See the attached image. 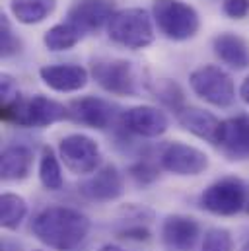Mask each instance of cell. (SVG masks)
Returning a JSON list of instances; mask_svg holds the SVG:
<instances>
[{"mask_svg":"<svg viewBox=\"0 0 249 251\" xmlns=\"http://www.w3.org/2000/svg\"><path fill=\"white\" fill-rule=\"evenodd\" d=\"M240 98L244 100L246 105H249V76L242 82V86H240Z\"/></svg>","mask_w":249,"mask_h":251,"instance_id":"obj_31","label":"cell"},{"mask_svg":"<svg viewBox=\"0 0 249 251\" xmlns=\"http://www.w3.org/2000/svg\"><path fill=\"white\" fill-rule=\"evenodd\" d=\"M0 98H2V105H6V103H10V101L20 98L18 82L6 72L0 76Z\"/></svg>","mask_w":249,"mask_h":251,"instance_id":"obj_28","label":"cell"},{"mask_svg":"<svg viewBox=\"0 0 249 251\" xmlns=\"http://www.w3.org/2000/svg\"><path fill=\"white\" fill-rule=\"evenodd\" d=\"M20 49H22V41H20L18 35L14 33V29H12L8 18L2 14V16H0V55H2V59L14 57Z\"/></svg>","mask_w":249,"mask_h":251,"instance_id":"obj_25","label":"cell"},{"mask_svg":"<svg viewBox=\"0 0 249 251\" xmlns=\"http://www.w3.org/2000/svg\"><path fill=\"white\" fill-rule=\"evenodd\" d=\"M189 86L202 101L214 107L226 109L236 101V86L232 76L216 64H202L195 68L189 76Z\"/></svg>","mask_w":249,"mask_h":251,"instance_id":"obj_5","label":"cell"},{"mask_svg":"<svg viewBox=\"0 0 249 251\" xmlns=\"http://www.w3.org/2000/svg\"><path fill=\"white\" fill-rule=\"evenodd\" d=\"M59 158L64 168L74 176H92L100 170L101 150L100 144L80 132L66 134L59 142Z\"/></svg>","mask_w":249,"mask_h":251,"instance_id":"obj_7","label":"cell"},{"mask_svg":"<svg viewBox=\"0 0 249 251\" xmlns=\"http://www.w3.org/2000/svg\"><path fill=\"white\" fill-rule=\"evenodd\" d=\"M27 216V202L22 195L2 193L0 197V226L4 230H18Z\"/></svg>","mask_w":249,"mask_h":251,"instance_id":"obj_21","label":"cell"},{"mask_svg":"<svg viewBox=\"0 0 249 251\" xmlns=\"http://www.w3.org/2000/svg\"><path fill=\"white\" fill-rule=\"evenodd\" d=\"M121 123L124 130L136 136L158 138L168 130L170 119L162 109L154 105H134L121 115Z\"/></svg>","mask_w":249,"mask_h":251,"instance_id":"obj_12","label":"cell"},{"mask_svg":"<svg viewBox=\"0 0 249 251\" xmlns=\"http://www.w3.org/2000/svg\"><path fill=\"white\" fill-rule=\"evenodd\" d=\"M92 228L90 218L70 206L49 204L31 220L33 236L55 251L78 250L88 238Z\"/></svg>","mask_w":249,"mask_h":251,"instance_id":"obj_1","label":"cell"},{"mask_svg":"<svg viewBox=\"0 0 249 251\" xmlns=\"http://www.w3.org/2000/svg\"><path fill=\"white\" fill-rule=\"evenodd\" d=\"M218 148L230 162H244L249 158V115H236L222 121Z\"/></svg>","mask_w":249,"mask_h":251,"instance_id":"obj_14","label":"cell"},{"mask_svg":"<svg viewBox=\"0 0 249 251\" xmlns=\"http://www.w3.org/2000/svg\"><path fill=\"white\" fill-rule=\"evenodd\" d=\"M98 251H126V250H123L121 246H115V244H105V246H101Z\"/></svg>","mask_w":249,"mask_h":251,"instance_id":"obj_32","label":"cell"},{"mask_svg":"<svg viewBox=\"0 0 249 251\" xmlns=\"http://www.w3.org/2000/svg\"><path fill=\"white\" fill-rule=\"evenodd\" d=\"M152 18L160 33L172 41L193 39L200 29L199 12L183 0H154Z\"/></svg>","mask_w":249,"mask_h":251,"instance_id":"obj_4","label":"cell"},{"mask_svg":"<svg viewBox=\"0 0 249 251\" xmlns=\"http://www.w3.org/2000/svg\"><path fill=\"white\" fill-rule=\"evenodd\" d=\"M200 251H234V238L228 228H208L202 238Z\"/></svg>","mask_w":249,"mask_h":251,"instance_id":"obj_24","label":"cell"},{"mask_svg":"<svg viewBox=\"0 0 249 251\" xmlns=\"http://www.w3.org/2000/svg\"><path fill=\"white\" fill-rule=\"evenodd\" d=\"M208 164H210L208 156L200 148L179 142V140L170 142L160 154V166L166 172L179 176V177L200 176L202 172L208 170Z\"/></svg>","mask_w":249,"mask_h":251,"instance_id":"obj_9","label":"cell"},{"mask_svg":"<svg viewBox=\"0 0 249 251\" xmlns=\"http://www.w3.org/2000/svg\"><path fill=\"white\" fill-rule=\"evenodd\" d=\"M92 76L105 92L113 96L134 98L138 94V78L132 63L124 59H98L92 63Z\"/></svg>","mask_w":249,"mask_h":251,"instance_id":"obj_8","label":"cell"},{"mask_svg":"<svg viewBox=\"0 0 249 251\" xmlns=\"http://www.w3.org/2000/svg\"><path fill=\"white\" fill-rule=\"evenodd\" d=\"M200 236V226L193 216L170 214L162 222V242L174 251H193Z\"/></svg>","mask_w":249,"mask_h":251,"instance_id":"obj_16","label":"cell"},{"mask_svg":"<svg viewBox=\"0 0 249 251\" xmlns=\"http://www.w3.org/2000/svg\"><path fill=\"white\" fill-rule=\"evenodd\" d=\"M57 8V0H12L10 14L24 25H35L47 20Z\"/></svg>","mask_w":249,"mask_h":251,"instance_id":"obj_20","label":"cell"},{"mask_svg":"<svg viewBox=\"0 0 249 251\" xmlns=\"http://www.w3.org/2000/svg\"><path fill=\"white\" fill-rule=\"evenodd\" d=\"M246 210L249 212V199H248V206H246Z\"/></svg>","mask_w":249,"mask_h":251,"instance_id":"obj_34","label":"cell"},{"mask_svg":"<svg viewBox=\"0 0 249 251\" xmlns=\"http://www.w3.org/2000/svg\"><path fill=\"white\" fill-rule=\"evenodd\" d=\"M33 166V152L24 144L6 146L0 158L2 181H24L29 177Z\"/></svg>","mask_w":249,"mask_h":251,"instance_id":"obj_19","label":"cell"},{"mask_svg":"<svg viewBox=\"0 0 249 251\" xmlns=\"http://www.w3.org/2000/svg\"><path fill=\"white\" fill-rule=\"evenodd\" d=\"M177 121L197 138H202V140L218 146L222 121L216 115H212L204 109H199V107H183L177 113Z\"/></svg>","mask_w":249,"mask_h":251,"instance_id":"obj_17","label":"cell"},{"mask_svg":"<svg viewBox=\"0 0 249 251\" xmlns=\"http://www.w3.org/2000/svg\"><path fill=\"white\" fill-rule=\"evenodd\" d=\"M82 37H84L82 29H78L70 22H64V24H57V25H53L45 31L43 43L49 51L59 53V51H68V49L76 47Z\"/></svg>","mask_w":249,"mask_h":251,"instance_id":"obj_22","label":"cell"},{"mask_svg":"<svg viewBox=\"0 0 249 251\" xmlns=\"http://www.w3.org/2000/svg\"><path fill=\"white\" fill-rule=\"evenodd\" d=\"M156 98H160L162 101H166L170 107H174L175 109V113H179L181 109H183V94H181V90H179V86L177 84H174V82H164V86L162 88H158V96Z\"/></svg>","mask_w":249,"mask_h":251,"instance_id":"obj_27","label":"cell"},{"mask_svg":"<svg viewBox=\"0 0 249 251\" xmlns=\"http://www.w3.org/2000/svg\"><path fill=\"white\" fill-rule=\"evenodd\" d=\"M128 176H130L138 185H150V183H154V181L158 179L160 170H158L154 164L140 160V162H136V164H132V166L128 168Z\"/></svg>","mask_w":249,"mask_h":251,"instance_id":"obj_26","label":"cell"},{"mask_svg":"<svg viewBox=\"0 0 249 251\" xmlns=\"http://www.w3.org/2000/svg\"><path fill=\"white\" fill-rule=\"evenodd\" d=\"M248 185L236 176H226L202 191L199 204L202 210L216 216H234L248 206Z\"/></svg>","mask_w":249,"mask_h":251,"instance_id":"obj_6","label":"cell"},{"mask_svg":"<svg viewBox=\"0 0 249 251\" xmlns=\"http://www.w3.org/2000/svg\"><path fill=\"white\" fill-rule=\"evenodd\" d=\"M222 12L232 20H244L249 16V0H224Z\"/></svg>","mask_w":249,"mask_h":251,"instance_id":"obj_29","label":"cell"},{"mask_svg":"<svg viewBox=\"0 0 249 251\" xmlns=\"http://www.w3.org/2000/svg\"><path fill=\"white\" fill-rule=\"evenodd\" d=\"M154 18L144 8H123L117 10L107 24V35L113 43L124 49L138 51L154 43Z\"/></svg>","mask_w":249,"mask_h":251,"instance_id":"obj_3","label":"cell"},{"mask_svg":"<svg viewBox=\"0 0 249 251\" xmlns=\"http://www.w3.org/2000/svg\"><path fill=\"white\" fill-rule=\"evenodd\" d=\"M0 119L24 128H45L68 119V105L41 94L31 98L20 96L10 103L0 105Z\"/></svg>","mask_w":249,"mask_h":251,"instance_id":"obj_2","label":"cell"},{"mask_svg":"<svg viewBox=\"0 0 249 251\" xmlns=\"http://www.w3.org/2000/svg\"><path fill=\"white\" fill-rule=\"evenodd\" d=\"M119 238L124 240H136V242H146L150 240V230L142 224V222H134V224H128L119 230Z\"/></svg>","mask_w":249,"mask_h":251,"instance_id":"obj_30","label":"cell"},{"mask_svg":"<svg viewBox=\"0 0 249 251\" xmlns=\"http://www.w3.org/2000/svg\"><path fill=\"white\" fill-rule=\"evenodd\" d=\"M115 12L117 10L113 0H74L66 12V18L86 33L100 31L105 24L111 22Z\"/></svg>","mask_w":249,"mask_h":251,"instance_id":"obj_11","label":"cell"},{"mask_svg":"<svg viewBox=\"0 0 249 251\" xmlns=\"http://www.w3.org/2000/svg\"><path fill=\"white\" fill-rule=\"evenodd\" d=\"M212 49H214V55L230 68L234 70L249 68V45L244 37L230 31L218 33L212 39Z\"/></svg>","mask_w":249,"mask_h":251,"instance_id":"obj_18","label":"cell"},{"mask_svg":"<svg viewBox=\"0 0 249 251\" xmlns=\"http://www.w3.org/2000/svg\"><path fill=\"white\" fill-rule=\"evenodd\" d=\"M78 191L82 197L94 202H111L117 201L124 193V181L123 174L119 172L117 166L105 164L101 166L96 174H92L88 179H84Z\"/></svg>","mask_w":249,"mask_h":251,"instance_id":"obj_10","label":"cell"},{"mask_svg":"<svg viewBox=\"0 0 249 251\" xmlns=\"http://www.w3.org/2000/svg\"><path fill=\"white\" fill-rule=\"evenodd\" d=\"M242 251H249V242L246 244V246H244V250H242Z\"/></svg>","mask_w":249,"mask_h":251,"instance_id":"obj_33","label":"cell"},{"mask_svg":"<svg viewBox=\"0 0 249 251\" xmlns=\"http://www.w3.org/2000/svg\"><path fill=\"white\" fill-rule=\"evenodd\" d=\"M33 251H41V250H33Z\"/></svg>","mask_w":249,"mask_h":251,"instance_id":"obj_35","label":"cell"},{"mask_svg":"<svg viewBox=\"0 0 249 251\" xmlns=\"http://www.w3.org/2000/svg\"><path fill=\"white\" fill-rule=\"evenodd\" d=\"M39 78L49 90L70 94L86 88L90 72L80 64H45L39 68Z\"/></svg>","mask_w":249,"mask_h":251,"instance_id":"obj_15","label":"cell"},{"mask_svg":"<svg viewBox=\"0 0 249 251\" xmlns=\"http://www.w3.org/2000/svg\"><path fill=\"white\" fill-rule=\"evenodd\" d=\"M113 105L96 96H84L68 103V119L90 128L103 130L113 123Z\"/></svg>","mask_w":249,"mask_h":251,"instance_id":"obj_13","label":"cell"},{"mask_svg":"<svg viewBox=\"0 0 249 251\" xmlns=\"http://www.w3.org/2000/svg\"><path fill=\"white\" fill-rule=\"evenodd\" d=\"M39 181L47 191H59L64 183L61 170V158L55 154L51 146L41 148V158H39Z\"/></svg>","mask_w":249,"mask_h":251,"instance_id":"obj_23","label":"cell"}]
</instances>
